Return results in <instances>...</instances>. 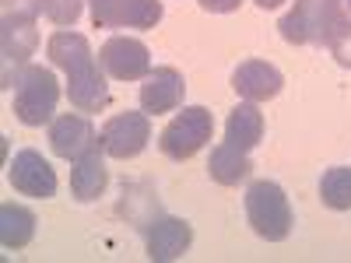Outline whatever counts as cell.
Returning a JSON list of instances; mask_svg holds the SVG:
<instances>
[{
  "label": "cell",
  "instance_id": "cell-1",
  "mask_svg": "<svg viewBox=\"0 0 351 263\" xmlns=\"http://www.w3.org/2000/svg\"><path fill=\"white\" fill-rule=\"evenodd\" d=\"M46 53L53 67L67 74V99L77 112H99L109 105V84L102 77V64H95V53L81 32H53L46 42Z\"/></svg>",
  "mask_w": 351,
  "mask_h": 263
},
{
  "label": "cell",
  "instance_id": "cell-2",
  "mask_svg": "<svg viewBox=\"0 0 351 263\" xmlns=\"http://www.w3.org/2000/svg\"><path fill=\"white\" fill-rule=\"evenodd\" d=\"M43 14V0H8L4 4V21H0V56H4V88H11L28 56L39 46L36 18Z\"/></svg>",
  "mask_w": 351,
  "mask_h": 263
},
{
  "label": "cell",
  "instance_id": "cell-3",
  "mask_svg": "<svg viewBox=\"0 0 351 263\" xmlns=\"http://www.w3.org/2000/svg\"><path fill=\"white\" fill-rule=\"evenodd\" d=\"M56 102H60V81L49 67H39V64H28L21 71V77L14 81V116L18 123L25 127H43V123H53V112H56Z\"/></svg>",
  "mask_w": 351,
  "mask_h": 263
},
{
  "label": "cell",
  "instance_id": "cell-4",
  "mask_svg": "<svg viewBox=\"0 0 351 263\" xmlns=\"http://www.w3.org/2000/svg\"><path fill=\"white\" fill-rule=\"evenodd\" d=\"M246 218L253 225V231L267 242H281L288 239L295 214H291V203L285 197V190L274 179H256L246 190Z\"/></svg>",
  "mask_w": 351,
  "mask_h": 263
},
{
  "label": "cell",
  "instance_id": "cell-5",
  "mask_svg": "<svg viewBox=\"0 0 351 263\" xmlns=\"http://www.w3.org/2000/svg\"><path fill=\"white\" fill-rule=\"evenodd\" d=\"M344 0H295L285 18H281V39L291 46H327V36L334 21L344 14Z\"/></svg>",
  "mask_w": 351,
  "mask_h": 263
},
{
  "label": "cell",
  "instance_id": "cell-6",
  "mask_svg": "<svg viewBox=\"0 0 351 263\" xmlns=\"http://www.w3.org/2000/svg\"><path fill=\"white\" fill-rule=\"evenodd\" d=\"M215 137V116L204 105H183V112H176L169 127L158 134V148L172 162H186L193 158L204 144Z\"/></svg>",
  "mask_w": 351,
  "mask_h": 263
},
{
  "label": "cell",
  "instance_id": "cell-7",
  "mask_svg": "<svg viewBox=\"0 0 351 263\" xmlns=\"http://www.w3.org/2000/svg\"><path fill=\"white\" fill-rule=\"evenodd\" d=\"M148 140H152V120H148V112H116L106 120V127L99 130V144H102V151L109 158H137L144 148H148Z\"/></svg>",
  "mask_w": 351,
  "mask_h": 263
},
{
  "label": "cell",
  "instance_id": "cell-8",
  "mask_svg": "<svg viewBox=\"0 0 351 263\" xmlns=\"http://www.w3.org/2000/svg\"><path fill=\"white\" fill-rule=\"evenodd\" d=\"M95 28H155L165 14L162 0H88Z\"/></svg>",
  "mask_w": 351,
  "mask_h": 263
},
{
  "label": "cell",
  "instance_id": "cell-9",
  "mask_svg": "<svg viewBox=\"0 0 351 263\" xmlns=\"http://www.w3.org/2000/svg\"><path fill=\"white\" fill-rule=\"evenodd\" d=\"M99 64L112 81H141L152 74V49L134 36H112L99 49Z\"/></svg>",
  "mask_w": 351,
  "mask_h": 263
},
{
  "label": "cell",
  "instance_id": "cell-10",
  "mask_svg": "<svg viewBox=\"0 0 351 263\" xmlns=\"http://www.w3.org/2000/svg\"><path fill=\"white\" fill-rule=\"evenodd\" d=\"M8 183L21 193V197H36V200H49L56 193V172L53 165L36 151V148H21L11 165H8Z\"/></svg>",
  "mask_w": 351,
  "mask_h": 263
},
{
  "label": "cell",
  "instance_id": "cell-11",
  "mask_svg": "<svg viewBox=\"0 0 351 263\" xmlns=\"http://www.w3.org/2000/svg\"><path fill=\"white\" fill-rule=\"evenodd\" d=\"M144 242H148V260L155 263H169V260H180L190 242H193V228L183 218H172V214H158L148 228H144Z\"/></svg>",
  "mask_w": 351,
  "mask_h": 263
},
{
  "label": "cell",
  "instance_id": "cell-12",
  "mask_svg": "<svg viewBox=\"0 0 351 263\" xmlns=\"http://www.w3.org/2000/svg\"><path fill=\"white\" fill-rule=\"evenodd\" d=\"M99 144V134L95 127L84 120V116H74V112H64V116H56V120L49 123V148L56 158H81L84 151H92Z\"/></svg>",
  "mask_w": 351,
  "mask_h": 263
},
{
  "label": "cell",
  "instance_id": "cell-13",
  "mask_svg": "<svg viewBox=\"0 0 351 263\" xmlns=\"http://www.w3.org/2000/svg\"><path fill=\"white\" fill-rule=\"evenodd\" d=\"M183 95H186V84H183V74L176 67H155L141 84V109L148 116H158V112H172L183 105Z\"/></svg>",
  "mask_w": 351,
  "mask_h": 263
},
{
  "label": "cell",
  "instance_id": "cell-14",
  "mask_svg": "<svg viewBox=\"0 0 351 263\" xmlns=\"http://www.w3.org/2000/svg\"><path fill=\"white\" fill-rule=\"evenodd\" d=\"M232 88H236V95L246 99V102H267L285 88V77L267 60H246L232 71Z\"/></svg>",
  "mask_w": 351,
  "mask_h": 263
},
{
  "label": "cell",
  "instance_id": "cell-15",
  "mask_svg": "<svg viewBox=\"0 0 351 263\" xmlns=\"http://www.w3.org/2000/svg\"><path fill=\"white\" fill-rule=\"evenodd\" d=\"M102 144H95L92 151H84L81 158H74V168H71V193L88 203V200H99L106 183H109V172H106V158H102Z\"/></svg>",
  "mask_w": 351,
  "mask_h": 263
},
{
  "label": "cell",
  "instance_id": "cell-16",
  "mask_svg": "<svg viewBox=\"0 0 351 263\" xmlns=\"http://www.w3.org/2000/svg\"><path fill=\"white\" fill-rule=\"evenodd\" d=\"M225 140L232 144V148L239 151H253L256 144L263 140V112L256 109V102H239L236 109L228 112V123H225Z\"/></svg>",
  "mask_w": 351,
  "mask_h": 263
},
{
  "label": "cell",
  "instance_id": "cell-17",
  "mask_svg": "<svg viewBox=\"0 0 351 263\" xmlns=\"http://www.w3.org/2000/svg\"><path fill=\"white\" fill-rule=\"evenodd\" d=\"M36 214L25 208V203L4 200L0 203V246L4 249H25L36 236Z\"/></svg>",
  "mask_w": 351,
  "mask_h": 263
},
{
  "label": "cell",
  "instance_id": "cell-18",
  "mask_svg": "<svg viewBox=\"0 0 351 263\" xmlns=\"http://www.w3.org/2000/svg\"><path fill=\"white\" fill-rule=\"evenodd\" d=\"M208 172H211V179L218 186H239L250 179V172H253V162L246 151L239 148H232V144H218V148L211 151V162H208Z\"/></svg>",
  "mask_w": 351,
  "mask_h": 263
},
{
  "label": "cell",
  "instance_id": "cell-19",
  "mask_svg": "<svg viewBox=\"0 0 351 263\" xmlns=\"http://www.w3.org/2000/svg\"><path fill=\"white\" fill-rule=\"evenodd\" d=\"M319 200L330 211H351V168L348 165H334L324 172V179H319Z\"/></svg>",
  "mask_w": 351,
  "mask_h": 263
},
{
  "label": "cell",
  "instance_id": "cell-20",
  "mask_svg": "<svg viewBox=\"0 0 351 263\" xmlns=\"http://www.w3.org/2000/svg\"><path fill=\"white\" fill-rule=\"evenodd\" d=\"M327 49L330 56L341 64V67H351V18L341 14L330 28V36H327Z\"/></svg>",
  "mask_w": 351,
  "mask_h": 263
},
{
  "label": "cell",
  "instance_id": "cell-21",
  "mask_svg": "<svg viewBox=\"0 0 351 263\" xmlns=\"http://www.w3.org/2000/svg\"><path fill=\"white\" fill-rule=\"evenodd\" d=\"M81 4L84 0H43V14L53 25H74L81 18Z\"/></svg>",
  "mask_w": 351,
  "mask_h": 263
},
{
  "label": "cell",
  "instance_id": "cell-22",
  "mask_svg": "<svg viewBox=\"0 0 351 263\" xmlns=\"http://www.w3.org/2000/svg\"><path fill=\"white\" fill-rule=\"evenodd\" d=\"M239 4L243 0H200V8L211 14H232V11H239Z\"/></svg>",
  "mask_w": 351,
  "mask_h": 263
},
{
  "label": "cell",
  "instance_id": "cell-23",
  "mask_svg": "<svg viewBox=\"0 0 351 263\" xmlns=\"http://www.w3.org/2000/svg\"><path fill=\"white\" fill-rule=\"evenodd\" d=\"M253 4L260 8V11H274V8H281L285 0H253Z\"/></svg>",
  "mask_w": 351,
  "mask_h": 263
},
{
  "label": "cell",
  "instance_id": "cell-24",
  "mask_svg": "<svg viewBox=\"0 0 351 263\" xmlns=\"http://www.w3.org/2000/svg\"><path fill=\"white\" fill-rule=\"evenodd\" d=\"M344 8H348V14H351V0H344Z\"/></svg>",
  "mask_w": 351,
  "mask_h": 263
}]
</instances>
